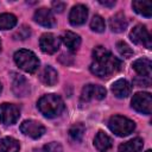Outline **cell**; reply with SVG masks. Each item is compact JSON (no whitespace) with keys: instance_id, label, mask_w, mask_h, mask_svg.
I'll return each instance as SVG.
<instances>
[{"instance_id":"obj_22","label":"cell","mask_w":152,"mask_h":152,"mask_svg":"<svg viewBox=\"0 0 152 152\" xmlns=\"http://www.w3.org/2000/svg\"><path fill=\"white\" fill-rule=\"evenodd\" d=\"M19 148H20L19 141L12 137H5L0 140L1 152H19Z\"/></svg>"},{"instance_id":"obj_2","label":"cell","mask_w":152,"mask_h":152,"mask_svg":"<svg viewBox=\"0 0 152 152\" xmlns=\"http://www.w3.org/2000/svg\"><path fill=\"white\" fill-rule=\"evenodd\" d=\"M37 107L44 116L52 119L62 114L64 110V102L62 97L56 94H46L38 100Z\"/></svg>"},{"instance_id":"obj_7","label":"cell","mask_w":152,"mask_h":152,"mask_svg":"<svg viewBox=\"0 0 152 152\" xmlns=\"http://www.w3.org/2000/svg\"><path fill=\"white\" fill-rule=\"evenodd\" d=\"M129 38L137 45H142V46H145L147 49H151V46H152L151 34H150V32L147 31V28L144 25L134 26L133 30L129 32Z\"/></svg>"},{"instance_id":"obj_29","label":"cell","mask_w":152,"mask_h":152,"mask_svg":"<svg viewBox=\"0 0 152 152\" xmlns=\"http://www.w3.org/2000/svg\"><path fill=\"white\" fill-rule=\"evenodd\" d=\"M52 7H53V10H55L56 12L61 13V12H63V10L65 8V4L62 2V1H53V2H52Z\"/></svg>"},{"instance_id":"obj_1","label":"cell","mask_w":152,"mask_h":152,"mask_svg":"<svg viewBox=\"0 0 152 152\" xmlns=\"http://www.w3.org/2000/svg\"><path fill=\"white\" fill-rule=\"evenodd\" d=\"M121 62L110 53L106 48L99 45L93 50V62L90 64V71L101 78H107L114 72L119 71Z\"/></svg>"},{"instance_id":"obj_30","label":"cell","mask_w":152,"mask_h":152,"mask_svg":"<svg viewBox=\"0 0 152 152\" xmlns=\"http://www.w3.org/2000/svg\"><path fill=\"white\" fill-rule=\"evenodd\" d=\"M99 2H100L101 5H103V6H107V7H113V6L115 5V1H114V0H112V1H106V0L103 1V0H100Z\"/></svg>"},{"instance_id":"obj_16","label":"cell","mask_w":152,"mask_h":152,"mask_svg":"<svg viewBox=\"0 0 152 152\" xmlns=\"http://www.w3.org/2000/svg\"><path fill=\"white\" fill-rule=\"evenodd\" d=\"M151 66H152V63L147 58H139L132 63V68L141 77H147V78H150L151 76Z\"/></svg>"},{"instance_id":"obj_12","label":"cell","mask_w":152,"mask_h":152,"mask_svg":"<svg viewBox=\"0 0 152 152\" xmlns=\"http://www.w3.org/2000/svg\"><path fill=\"white\" fill-rule=\"evenodd\" d=\"M87 17H88V8L84 5L78 4L71 8L70 14H69V21L71 25L78 26L86 23Z\"/></svg>"},{"instance_id":"obj_3","label":"cell","mask_w":152,"mask_h":152,"mask_svg":"<svg viewBox=\"0 0 152 152\" xmlns=\"http://www.w3.org/2000/svg\"><path fill=\"white\" fill-rule=\"evenodd\" d=\"M14 62L21 70H24L28 74L36 72L39 68L38 57L32 51L25 50V49H21L14 53Z\"/></svg>"},{"instance_id":"obj_21","label":"cell","mask_w":152,"mask_h":152,"mask_svg":"<svg viewBox=\"0 0 152 152\" xmlns=\"http://www.w3.org/2000/svg\"><path fill=\"white\" fill-rule=\"evenodd\" d=\"M132 7L133 10L144 15V17H147L150 18L152 15V2L151 1H147V0H134L132 2Z\"/></svg>"},{"instance_id":"obj_26","label":"cell","mask_w":152,"mask_h":152,"mask_svg":"<svg viewBox=\"0 0 152 152\" xmlns=\"http://www.w3.org/2000/svg\"><path fill=\"white\" fill-rule=\"evenodd\" d=\"M116 49L119 51V53L124 57V58H129L133 56V50L125 43V42H118L116 43Z\"/></svg>"},{"instance_id":"obj_27","label":"cell","mask_w":152,"mask_h":152,"mask_svg":"<svg viewBox=\"0 0 152 152\" xmlns=\"http://www.w3.org/2000/svg\"><path fill=\"white\" fill-rule=\"evenodd\" d=\"M30 36H31V30H30V27L26 26V25H23V26H21V27L13 34V38H14V39L24 40V39L28 38Z\"/></svg>"},{"instance_id":"obj_13","label":"cell","mask_w":152,"mask_h":152,"mask_svg":"<svg viewBox=\"0 0 152 152\" xmlns=\"http://www.w3.org/2000/svg\"><path fill=\"white\" fill-rule=\"evenodd\" d=\"M12 89L14 91V94L17 96H26L28 95L30 93V84L28 82L26 81L25 77H23L21 75H18V74H12Z\"/></svg>"},{"instance_id":"obj_18","label":"cell","mask_w":152,"mask_h":152,"mask_svg":"<svg viewBox=\"0 0 152 152\" xmlns=\"http://www.w3.org/2000/svg\"><path fill=\"white\" fill-rule=\"evenodd\" d=\"M112 145H113L112 138H110L109 135H107L104 132L99 131L97 134L95 135V139H94V146H95L99 151L103 152V151L109 150V148L112 147Z\"/></svg>"},{"instance_id":"obj_19","label":"cell","mask_w":152,"mask_h":152,"mask_svg":"<svg viewBox=\"0 0 152 152\" xmlns=\"http://www.w3.org/2000/svg\"><path fill=\"white\" fill-rule=\"evenodd\" d=\"M39 78L46 86H55L57 83V81H58V74L52 66L46 65L42 70V72L39 75Z\"/></svg>"},{"instance_id":"obj_4","label":"cell","mask_w":152,"mask_h":152,"mask_svg":"<svg viewBox=\"0 0 152 152\" xmlns=\"http://www.w3.org/2000/svg\"><path fill=\"white\" fill-rule=\"evenodd\" d=\"M108 127L118 137H126L135 129V122L122 115H113L108 121Z\"/></svg>"},{"instance_id":"obj_17","label":"cell","mask_w":152,"mask_h":152,"mask_svg":"<svg viewBox=\"0 0 152 152\" xmlns=\"http://www.w3.org/2000/svg\"><path fill=\"white\" fill-rule=\"evenodd\" d=\"M62 40H63L64 45L70 51L78 50V48L81 45V37L78 34H76L75 32H71V31H65L62 36Z\"/></svg>"},{"instance_id":"obj_5","label":"cell","mask_w":152,"mask_h":152,"mask_svg":"<svg viewBox=\"0 0 152 152\" xmlns=\"http://www.w3.org/2000/svg\"><path fill=\"white\" fill-rule=\"evenodd\" d=\"M131 103H132V108L139 113L150 115L152 112V96L150 93L139 91L134 94Z\"/></svg>"},{"instance_id":"obj_20","label":"cell","mask_w":152,"mask_h":152,"mask_svg":"<svg viewBox=\"0 0 152 152\" xmlns=\"http://www.w3.org/2000/svg\"><path fill=\"white\" fill-rule=\"evenodd\" d=\"M144 147V141L141 138H134L128 141L122 142L119 146V152H141Z\"/></svg>"},{"instance_id":"obj_6","label":"cell","mask_w":152,"mask_h":152,"mask_svg":"<svg viewBox=\"0 0 152 152\" xmlns=\"http://www.w3.org/2000/svg\"><path fill=\"white\" fill-rule=\"evenodd\" d=\"M20 116V110L15 104L1 103L0 104V122L5 126L13 125L18 121Z\"/></svg>"},{"instance_id":"obj_15","label":"cell","mask_w":152,"mask_h":152,"mask_svg":"<svg viewBox=\"0 0 152 152\" xmlns=\"http://www.w3.org/2000/svg\"><path fill=\"white\" fill-rule=\"evenodd\" d=\"M127 25H128L127 18L122 12H118L109 19V27L113 32H116V33L124 32L127 28Z\"/></svg>"},{"instance_id":"obj_24","label":"cell","mask_w":152,"mask_h":152,"mask_svg":"<svg viewBox=\"0 0 152 152\" xmlns=\"http://www.w3.org/2000/svg\"><path fill=\"white\" fill-rule=\"evenodd\" d=\"M17 17L12 13L0 14V30H10L17 25Z\"/></svg>"},{"instance_id":"obj_28","label":"cell","mask_w":152,"mask_h":152,"mask_svg":"<svg viewBox=\"0 0 152 152\" xmlns=\"http://www.w3.org/2000/svg\"><path fill=\"white\" fill-rule=\"evenodd\" d=\"M39 152H63V148H62V145L59 142L52 141V142L44 145Z\"/></svg>"},{"instance_id":"obj_11","label":"cell","mask_w":152,"mask_h":152,"mask_svg":"<svg viewBox=\"0 0 152 152\" xmlns=\"http://www.w3.org/2000/svg\"><path fill=\"white\" fill-rule=\"evenodd\" d=\"M33 19L36 23H38L39 25H42L44 27H52L56 25V19L53 17V13L51 12V10L45 8V7L37 10L34 12Z\"/></svg>"},{"instance_id":"obj_14","label":"cell","mask_w":152,"mask_h":152,"mask_svg":"<svg viewBox=\"0 0 152 152\" xmlns=\"http://www.w3.org/2000/svg\"><path fill=\"white\" fill-rule=\"evenodd\" d=\"M112 91L113 94L119 97V99H125L127 97L131 91H132V86L128 81L124 80V78H120L118 81H115L113 84H112Z\"/></svg>"},{"instance_id":"obj_25","label":"cell","mask_w":152,"mask_h":152,"mask_svg":"<svg viewBox=\"0 0 152 152\" xmlns=\"http://www.w3.org/2000/svg\"><path fill=\"white\" fill-rule=\"evenodd\" d=\"M90 28L95 32H99V33L103 32L106 28V23H104L103 18L100 15H94L91 21H90Z\"/></svg>"},{"instance_id":"obj_10","label":"cell","mask_w":152,"mask_h":152,"mask_svg":"<svg viewBox=\"0 0 152 152\" xmlns=\"http://www.w3.org/2000/svg\"><path fill=\"white\" fill-rule=\"evenodd\" d=\"M59 45H61V39L52 33H44L39 39L40 50L49 55L57 52V50L59 49Z\"/></svg>"},{"instance_id":"obj_32","label":"cell","mask_w":152,"mask_h":152,"mask_svg":"<svg viewBox=\"0 0 152 152\" xmlns=\"http://www.w3.org/2000/svg\"><path fill=\"white\" fill-rule=\"evenodd\" d=\"M146 152H152V151H151V150H147V151H146Z\"/></svg>"},{"instance_id":"obj_8","label":"cell","mask_w":152,"mask_h":152,"mask_svg":"<svg viewBox=\"0 0 152 152\" xmlns=\"http://www.w3.org/2000/svg\"><path fill=\"white\" fill-rule=\"evenodd\" d=\"M20 131L25 135L32 138V139H38L45 133V127L36 120H25L20 125Z\"/></svg>"},{"instance_id":"obj_9","label":"cell","mask_w":152,"mask_h":152,"mask_svg":"<svg viewBox=\"0 0 152 152\" xmlns=\"http://www.w3.org/2000/svg\"><path fill=\"white\" fill-rule=\"evenodd\" d=\"M106 96V89L97 84H87L81 93V102H89L91 100H102Z\"/></svg>"},{"instance_id":"obj_33","label":"cell","mask_w":152,"mask_h":152,"mask_svg":"<svg viewBox=\"0 0 152 152\" xmlns=\"http://www.w3.org/2000/svg\"><path fill=\"white\" fill-rule=\"evenodd\" d=\"M0 51H1V42H0Z\"/></svg>"},{"instance_id":"obj_31","label":"cell","mask_w":152,"mask_h":152,"mask_svg":"<svg viewBox=\"0 0 152 152\" xmlns=\"http://www.w3.org/2000/svg\"><path fill=\"white\" fill-rule=\"evenodd\" d=\"M1 90H2V86H1V83H0V93H1Z\"/></svg>"},{"instance_id":"obj_23","label":"cell","mask_w":152,"mask_h":152,"mask_svg":"<svg viewBox=\"0 0 152 152\" xmlns=\"http://www.w3.org/2000/svg\"><path fill=\"white\" fill-rule=\"evenodd\" d=\"M86 133V127L82 124H76L70 127L69 129V137L74 142H81Z\"/></svg>"}]
</instances>
